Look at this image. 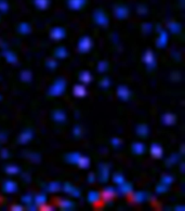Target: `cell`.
Returning <instances> with one entry per match:
<instances>
[{"label": "cell", "mask_w": 185, "mask_h": 211, "mask_svg": "<svg viewBox=\"0 0 185 211\" xmlns=\"http://www.w3.org/2000/svg\"><path fill=\"white\" fill-rule=\"evenodd\" d=\"M73 94L75 95L76 98H85L86 95H87V88H86V86L81 85V83L75 85L74 88H73Z\"/></svg>", "instance_id": "13"}, {"label": "cell", "mask_w": 185, "mask_h": 211, "mask_svg": "<svg viewBox=\"0 0 185 211\" xmlns=\"http://www.w3.org/2000/svg\"><path fill=\"white\" fill-rule=\"evenodd\" d=\"M94 181H95V174H94L93 172H90V173L88 174V182L93 183Z\"/></svg>", "instance_id": "52"}, {"label": "cell", "mask_w": 185, "mask_h": 211, "mask_svg": "<svg viewBox=\"0 0 185 211\" xmlns=\"http://www.w3.org/2000/svg\"><path fill=\"white\" fill-rule=\"evenodd\" d=\"M110 78H107V77H103V78L100 80V87L102 89H107L110 88Z\"/></svg>", "instance_id": "40"}, {"label": "cell", "mask_w": 185, "mask_h": 211, "mask_svg": "<svg viewBox=\"0 0 185 211\" xmlns=\"http://www.w3.org/2000/svg\"><path fill=\"white\" fill-rule=\"evenodd\" d=\"M73 134L75 138H80L82 136V129L80 126H75V128L73 129Z\"/></svg>", "instance_id": "45"}, {"label": "cell", "mask_w": 185, "mask_h": 211, "mask_svg": "<svg viewBox=\"0 0 185 211\" xmlns=\"http://www.w3.org/2000/svg\"><path fill=\"white\" fill-rule=\"evenodd\" d=\"M160 182L163 183V184H166V185L169 186L171 183L173 182V176L170 175V174H165V175H163V178H161V181Z\"/></svg>", "instance_id": "39"}, {"label": "cell", "mask_w": 185, "mask_h": 211, "mask_svg": "<svg viewBox=\"0 0 185 211\" xmlns=\"http://www.w3.org/2000/svg\"><path fill=\"white\" fill-rule=\"evenodd\" d=\"M110 144L113 145L114 147H119L120 145H121V139L115 136V138H113V139L110 140Z\"/></svg>", "instance_id": "47"}, {"label": "cell", "mask_w": 185, "mask_h": 211, "mask_svg": "<svg viewBox=\"0 0 185 211\" xmlns=\"http://www.w3.org/2000/svg\"><path fill=\"white\" fill-rule=\"evenodd\" d=\"M183 153H184V145L181 146V155H183Z\"/></svg>", "instance_id": "57"}, {"label": "cell", "mask_w": 185, "mask_h": 211, "mask_svg": "<svg viewBox=\"0 0 185 211\" xmlns=\"http://www.w3.org/2000/svg\"><path fill=\"white\" fill-rule=\"evenodd\" d=\"M80 153L78 152H72V153H68V154H66L65 156V159L66 161L68 162V164H73V165H76L77 164V161H78L79 157H80Z\"/></svg>", "instance_id": "25"}, {"label": "cell", "mask_w": 185, "mask_h": 211, "mask_svg": "<svg viewBox=\"0 0 185 211\" xmlns=\"http://www.w3.org/2000/svg\"><path fill=\"white\" fill-rule=\"evenodd\" d=\"M39 208L41 209V210L42 211H52L53 210V207H51V206H49V205H46V204H44V206H41V207H39Z\"/></svg>", "instance_id": "51"}, {"label": "cell", "mask_w": 185, "mask_h": 211, "mask_svg": "<svg viewBox=\"0 0 185 211\" xmlns=\"http://www.w3.org/2000/svg\"><path fill=\"white\" fill-rule=\"evenodd\" d=\"M79 80L83 83V85H88L92 81V75L91 73L88 70H83L79 74Z\"/></svg>", "instance_id": "27"}, {"label": "cell", "mask_w": 185, "mask_h": 211, "mask_svg": "<svg viewBox=\"0 0 185 211\" xmlns=\"http://www.w3.org/2000/svg\"><path fill=\"white\" fill-rule=\"evenodd\" d=\"M92 39L89 36H83L78 41V51L80 53H88L92 49Z\"/></svg>", "instance_id": "3"}, {"label": "cell", "mask_w": 185, "mask_h": 211, "mask_svg": "<svg viewBox=\"0 0 185 211\" xmlns=\"http://www.w3.org/2000/svg\"><path fill=\"white\" fill-rule=\"evenodd\" d=\"M57 206L62 210H73L75 208V202L70 199H60L57 202Z\"/></svg>", "instance_id": "16"}, {"label": "cell", "mask_w": 185, "mask_h": 211, "mask_svg": "<svg viewBox=\"0 0 185 211\" xmlns=\"http://www.w3.org/2000/svg\"><path fill=\"white\" fill-rule=\"evenodd\" d=\"M34 138V132L31 129H25L24 131L20 133L19 138H17V142L20 144H27L28 142H30Z\"/></svg>", "instance_id": "9"}, {"label": "cell", "mask_w": 185, "mask_h": 211, "mask_svg": "<svg viewBox=\"0 0 185 211\" xmlns=\"http://www.w3.org/2000/svg\"><path fill=\"white\" fill-rule=\"evenodd\" d=\"M28 158L30 159L33 162H35V164H37V162H39L41 159L40 155L38 154V153H29L28 155Z\"/></svg>", "instance_id": "43"}, {"label": "cell", "mask_w": 185, "mask_h": 211, "mask_svg": "<svg viewBox=\"0 0 185 211\" xmlns=\"http://www.w3.org/2000/svg\"><path fill=\"white\" fill-rule=\"evenodd\" d=\"M149 152H151V155L154 158H161L163 155V147H161L159 144H157V143H154V144L151 145V149H149Z\"/></svg>", "instance_id": "18"}, {"label": "cell", "mask_w": 185, "mask_h": 211, "mask_svg": "<svg viewBox=\"0 0 185 211\" xmlns=\"http://www.w3.org/2000/svg\"><path fill=\"white\" fill-rule=\"evenodd\" d=\"M4 171H6V173L8 174H11V175H15V174L20 173V169L19 166H16V165H8L6 168H4Z\"/></svg>", "instance_id": "33"}, {"label": "cell", "mask_w": 185, "mask_h": 211, "mask_svg": "<svg viewBox=\"0 0 185 211\" xmlns=\"http://www.w3.org/2000/svg\"><path fill=\"white\" fill-rule=\"evenodd\" d=\"M0 11H2V12H7V11H8V4H7V2L3 1V0L0 1Z\"/></svg>", "instance_id": "49"}, {"label": "cell", "mask_w": 185, "mask_h": 211, "mask_svg": "<svg viewBox=\"0 0 185 211\" xmlns=\"http://www.w3.org/2000/svg\"><path fill=\"white\" fill-rule=\"evenodd\" d=\"M66 36V30L63 27H60V26H57V27H53V28L50 30V37L51 39H53L55 41H60L62 39H64Z\"/></svg>", "instance_id": "7"}, {"label": "cell", "mask_w": 185, "mask_h": 211, "mask_svg": "<svg viewBox=\"0 0 185 211\" xmlns=\"http://www.w3.org/2000/svg\"><path fill=\"white\" fill-rule=\"evenodd\" d=\"M168 189H168V185H166V184H163V183H160V184H158V185L156 186V192L159 193V194L166 193Z\"/></svg>", "instance_id": "44"}, {"label": "cell", "mask_w": 185, "mask_h": 211, "mask_svg": "<svg viewBox=\"0 0 185 211\" xmlns=\"http://www.w3.org/2000/svg\"><path fill=\"white\" fill-rule=\"evenodd\" d=\"M108 178H110V167L106 164H101L99 166V180H100V182H107Z\"/></svg>", "instance_id": "10"}, {"label": "cell", "mask_w": 185, "mask_h": 211, "mask_svg": "<svg viewBox=\"0 0 185 211\" xmlns=\"http://www.w3.org/2000/svg\"><path fill=\"white\" fill-rule=\"evenodd\" d=\"M146 12H147L146 8H145V7L140 6V8H139V13H140V14H145Z\"/></svg>", "instance_id": "55"}, {"label": "cell", "mask_w": 185, "mask_h": 211, "mask_svg": "<svg viewBox=\"0 0 185 211\" xmlns=\"http://www.w3.org/2000/svg\"><path fill=\"white\" fill-rule=\"evenodd\" d=\"M52 118L55 123H63L66 121V114L62 109H54L52 113Z\"/></svg>", "instance_id": "17"}, {"label": "cell", "mask_w": 185, "mask_h": 211, "mask_svg": "<svg viewBox=\"0 0 185 211\" xmlns=\"http://www.w3.org/2000/svg\"><path fill=\"white\" fill-rule=\"evenodd\" d=\"M131 199L135 204H142L146 199V194L144 192H135L131 195Z\"/></svg>", "instance_id": "26"}, {"label": "cell", "mask_w": 185, "mask_h": 211, "mask_svg": "<svg viewBox=\"0 0 185 211\" xmlns=\"http://www.w3.org/2000/svg\"><path fill=\"white\" fill-rule=\"evenodd\" d=\"M1 99H2V96H1V95H0V100H1Z\"/></svg>", "instance_id": "59"}, {"label": "cell", "mask_w": 185, "mask_h": 211, "mask_svg": "<svg viewBox=\"0 0 185 211\" xmlns=\"http://www.w3.org/2000/svg\"><path fill=\"white\" fill-rule=\"evenodd\" d=\"M63 191H64L67 195L72 196V197H75V198H79L80 195H81V193H80L79 189H77L76 186H74L69 182L64 183V185H63Z\"/></svg>", "instance_id": "6"}, {"label": "cell", "mask_w": 185, "mask_h": 211, "mask_svg": "<svg viewBox=\"0 0 185 211\" xmlns=\"http://www.w3.org/2000/svg\"><path fill=\"white\" fill-rule=\"evenodd\" d=\"M148 133H149V129H148L147 125H145V123H140L136 127V134L139 136H141V138H146L148 136Z\"/></svg>", "instance_id": "24"}, {"label": "cell", "mask_w": 185, "mask_h": 211, "mask_svg": "<svg viewBox=\"0 0 185 211\" xmlns=\"http://www.w3.org/2000/svg\"><path fill=\"white\" fill-rule=\"evenodd\" d=\"M66 90V80L63 78L57 79L51 85V87L48 90V94L50 96H61Z\"/></svg>", "instance_id": "1"}, {"label": "cell", "mask_w": 185, "mask_h": 211, "mask_svg": "<svg viewBox=\"0 0 185 211\" xmlns=\"http://www.w3.org/2000/svg\"><path fill=\"white\" fill-rule=\"evenodd\" d=\"M76 165L81 169H87L90 166V158L88 156H85V155H80V157H79Z\"/></svg>", "instance_id": "28"}, {"label": "cell", "mask_w": 185, "mask_h": 211, "mask_svg": "<svg viewBox=\"0 0 185 211\" xmlns=\"http://www.w3.org/2000/svg\"><path fill=\"white\" fill-rule=\"evenodd\" d=\"M86 0H68V6L73 10H79L85 6Z\"/></svg>", "instance_id": "31"}, {"label": "cell", "mask_w": 185, "mask_h": 211, "mask_svg": "<svg viewBox=\"0 0 185 211\" xmlns=\"http://www.w3.org/2000/svg\"><path fill=\"white\" fill-rule=\"evenodd\" d=\"M22 202L25 205H29L31 202H34V197L31 195H24L22 197Z\"/></svg>", "instance_id": "46"}, {"label": "cell", "mask_w": 185, "mask_h": 211, "mask_svg": "<svg viewBox=\"0 0 185 211\" xmlns=\"http://www.w3.org/2000/svg\"><path fill=\"white\" fill-rule=\"evenodd\" d=\"M17 30H19L20 34H22V35H28L29 33L31 32V27L29 25L28 23H20L19 26H17Z\"/></svg>", "instance_id": "30"}, {"label": "cell", "mask_w": 185, "mask_h": 211, "mask_svg": "<svg viewBox=\"0 0 185 211\" xmlns=\"http://www.w3.org/2000/svg\"><path fill=\"white\" fill-rule=\"evenodd\" d=\"M61 189V184L59 182H51L47 185V191L50 193H57Z\"/></svg>", "instance_id": "35"}, {"label": "cell", "mask_w": 185, "mask_h": 211, "mask_svg": "<svg viewBox=\"0 0 185 211\" xmlns=\"http://www.w3.org/2000/svg\"><path fill=\"white\" fill-rule=\"evenodd\" d=\"M176 121V117L174 114L172 113H166L163 116V123L166 125V126H172L174 125Z\"/></svg>", "instance_id": "22"}, {"label": "cell", "mask_w": 185, "mask_h": 211, "mask_svg": "<svg viewBox=\"0 0 185 211\" xmlns=\"http://www.w3.org/2000/svg\"><path fill=\"white\" fill-rule=\"evenodd\" d=\"M117 95L121 101H129L132 96V93L130 91V89L125 85H120L117 88Z\"/></svg>", "instance_id": "5"}, {"label": "cell", "mask_w": 185, "mask_h": 211, "mask_svg": "<svg viewBox=\"0 0 185 211\" xmlns=\"http://www.w3.org/2000/svg\"><path fill=\"white\" fill-rule=\"evenodd\" d=\"M158 34H159V35H158V38H157L156 46L158 48H165L167 46V44H168V39H169L168 33L161 29V30H160Z\"/></svg>", "instance_id": "12"}, {"label": "cell", "mask_w": 185, "mask_h": 211, "mask_svg": "<svg viewBox=\"0 0 185 211\" xmlns=\"http://www.w3.org/2000/svg\"><path fill=\"white\" fill-rule=\"evenodd\" d=\"M20 78H21V80H22L23 82H30L31 78H33L31 72H29V70H22L21 74H20Z\"/></svg>", "instance_id": "34"}, {"label": "cell", "mask_w": 185, "mask_h": 211, "mask_svg": "<svg viewBox=\"0 0 185 211\" xmlns=\"http://www.w3.org/2000/svg\"><path fill=\"white\" fill-rule=\"evenodd\" d=\"M1 158H3V159H7V158L10 157V154H9V151L7 149V148H3V149H1Z\"/></svg>", "instance_id": "50"}, {"label": "cell", "mask_w": 185, "mask_h": 211, "mask_svg": "<svg viewBox=\"0 0 185 211\" xmlns=\"http://www.w3.org/2000/svg\"><path fill=\"white\" fill-rule=\"evenodd\" d=\"M3 57H6L7 62H9L11 64H15L17 63V57L14 52H12L11 50L8 49H3Z\"/></svg>", "instance_id": "20"}, {"label": "cell", "mask_w": 185, "mask_h": 211, "mask_svg": "<svg viewBox=\"0 0 185 211\" xmlns=\"http://www.w3.org/2000/svg\"><path fill=\"white\" fill-rule=\"evenodd\" d=\"M129 14V10L123 6H119L115 8V15L120 20H123L126 19Z\"/></svg>", "instance_id": "23"}, {"label": "cell", "mask_w": 185, "mask_h": 211, "mask_svg": "<svg viewBox=\"0 0 185 211\" xmlns=\"http://www.w3.org/2000/svg\"><path fill=\"white\" fill-rule=\"evenodd\" d=\"M131 149L135 155H143L145 153L146 147H145L144 143H142V142H134L131 146Z\"/></svg>", "instance_id": "19"}, {"label": "cell", "mask_w": 185, "mask_h": 211, "mask_svg": "<svg viewBox=\"0 0 185 211\" xmlns=\"http://www.w3.org/2000/svg\"><path fill=\"white\" fill-rule=\"evenodd\" d=\"M67 55H68L67 49H66L65 47H63V46L57 47V49L54 50V57H57V59H59V60H64V59L67 57Z\"/></svg>", "instance_id": "21"}, {"label": "cell", "mask_w": 185, "mask_h": 211, "mask_svg": "<svg viewBox=\"0 0 185 211\" xmlns=\"http://www.w3.org/2000/svg\"><path fill=\"white\" fill-rule=\"evenodd\" d=\"M46 65H47V67L49 70H53L57 67V62L54 60V59H49V60L46 62Z\"/></svg>", "instance_id": "41"}, {"label": "cell", "mask_w": 185, "mask_h": 211, "mask_svg": "<svg viewBox=\"0 0 185 211\" xmlns=\"http://www.w3.org/2000/svg\"><path fill=\"white\" fill-rule=\"evenodd\" d=\"M93 19L94 22L96 23V25L102 26V27H107L108 26V17L104 13L103 10H96L94 12Z\"/></svg>", "instance_id": "4"}, {"label": "cell", "mask_w": 185, "mask_h": 211, "mask_svg": "<svg viewBox=\"0 0 185 211\" xmlns=\"http://www.w3.org/2000/svg\"><path fill=\"white\" fill-rule=\"evenodd\" d=\"M113 181H114V183H116L117 185H119V184L125 182L126 179H125V176L120 173V172H116V173H114V175H113Z\"/></svg>", "instance_id": "36"}, {"label": "cell", "mask_w": 185, "mask_h": 211, "mask_svg": "<svg viewBox=\"0 0 185 211\" xmlns=\"http://www.w3.org/2000/svg\"><path fill=\"white\" fill-rule=\"evenodd\" d=\"M184 209H185V208H184V207H183V206H182V207H178V208H176V210H182V211H183V210H184Z\"/></svg>", "instance_id": "56"}, {"label": "cell", "mask_w": 185, "mask_h": 211, "mask_svg": "<svg viewBox=\"0 0 185 211\" xmlns=\"http://www.w3.org/2000/svg\"><path fill=\"white\" fill-rule=\"evenodd\" d=\"M2 191L8 194H12L17 191V184L13 180H6L2 184Z\"/></svg>", "instance_id": "11"}, {"label": "cell", "mask_w": 185, "mask_h": 211, "mask_svg": "<svg viewBox=\"0 0 185 211\" xmlns=\"http://www.w3.org/2000/svg\"><path fill=\"white\" fill-rule=\"evenodd\" d=\"M181 172H184V164L181 165Z\"/></svg>", "instance_id": "58"}, {"label": "cell", "mask_w": 185, "mask_h": 211, "mask_svg": "<svg viewBox=\"0 0 185 211\" xmlns=\"http://www.w3.org/2000/svg\"><path fill=\"white\" fill-rule=\"evenodd\" d=\"M152 30V25L149 23H144L143 25H142V32L145 33V34H148V33Z\"/></svg>", "instance_id": "48"}, {"label": "cell", "mask_w": 185, "mask_h": 211, "mask_svg": "<svg viewBox=\"0 0 185 211\" xmlns=\"http://www.w3.org/2000/svg\"><path fill=\"white\" fill-rule=\"evenodd\" d=\"M118 192H119L120 194H123V195H131V193L133 192V185H132L130 182L125 181L123 183L119 184Z\"/></svg>", "instance_id": "14"}, {"label": "cell", "mask_w": 185, "mask_h": 211, "mask_svg": "<svg viewBox=\"0 0 185 211\" xmlns=\"http://www.w3.org/2000/svg\"><path fill=\"white\" fill-rule=\"evenodd\" d=\"M179 160V156L176 154H172L168 159H167V165L168 166H172V165L176 164V161Z\"/></svg>", "instance_id": "42"}, {"label": "cell", "mask_w": 185, "mask_h": 211, "mask_svg": "<svg viewBox=\"0 0 185 211\" xmlns=\"http://www.w3.org/2000/svg\"><path fill=\"white\" fill-rule=\"evenodd\" d=\"M101 193L96 192V191H90L87 195V200H88L89 204H92V205H95V204H99L101 202Z\"/></svg>", "instance_id": "15"}, {"label": "cell", "mask_w": 185, "mask_h": 211, "mask_svg": "<svg viewBox=\"0 0 185 211\" xmlns=\"http://www.w3.org/2000/svg\"><path fill=\"white\" fill-rule=\"evenodd\" d=\"M116 194H117L116 189H114L113 186H108V187H105L103 189V192L101 193V197L106 202H110L116 197Z\"/></svg>", "instance_id": "8"}, {"label": "cell", "mask_w": 185, "mask_h": 211, "mask_svg": "<svg viewBox=\"0 0 185 211\" xmlns=\"http://www.w3.org/2000/svg\"><path fill=\"white\" fill-rule=\"evenodd\" d=\"M167 26H168V28H169V30L172 34H174V35H178V34H180L181 33V30H182V26H181V24L180 23H176V22H169L168 24H167Z\"/></svg>", "instance_id": "29"}, {"label": "cell", "mask_w": 185, "mask_h": 211, "mask_svg": "<svg viewBox=\"0 0 185 211\" xmlns=\"http://www.w3.org/2000/svg\"><path fill=\"white\" fill-rule=\"evenodd\" d=\"M35 3H36L38 9H41V10L47 9L48 6H49V1H48V0H35Z\"/></svg>", "instance_id": "38"}, {"label": "cell", "mask_w": 185, "mask_h": 211, "mask_svg": "<svg viewBox=\"0 0 185 211\" xmlns=\"http://www.w3.org/2000/svg\"><path fill=\"white\" fill-rule=\"evenodd\" d=\"M7 141V133L1 131L0 132V143H3V142Z\"/></svg>", "instance_id": "53"}, {"label": "cell", "mask_w": 185, "mask_h": 211, "mask_svg": "<svg viewBox=\"0 0 185 211\" xmlns=\"http://www.w3.org/2000/svg\"><path fill=\"white\" fill-rule=\"evenodd\" d=\"M23 207L21 205H13L12 207H11V210L13 211H22L23 210Z\"/></svg>", "instance_id": "54"}, {"label": "cell", "mask_w": 185, "mask_h": 211, "mask_svg": "<svg viewBox=\"0 0 185 211\" xmlns=\"http://www.w3.org/2000/svg\"><path fill=\"white\" fill-rule=\"evenodd\" d=\"M143 62L146 65L147 70H155V67L157 66V60L156 57H155V53L152 50H146L145 53L143 54Z\"/></svg>", "instance_id": "2"}, {"label": "cell", "mask_w": 185, "mask_h": 211, "mask_svg": "<svg viewBox=\"0 0 185 211\" xmlns=\"http://www.w3.org/2000/svg\"><path fill=\"white\" fill-rule=\"evenodd\" d=\"M108 70V62L106 61H100L97 63V72L99 73H105Z\"/></svg>", "instance_id": "37"}, {"label": "cell", "mask_w": 185, "mask_h": 211, "mask_svg": "<svg viewBox=\"0 0 185 211\" xmlns=\"http://www.w3.org/2000/svg\"><path fill=\"white\" fill-rule=\"evenodd\" d=\"M47 195H44V194H38L34 197V202L35 205L37 206L38 208L41 207V206H44L46 202H47Z\"/></svg>", "instance_id": "32"}]
</instances>
